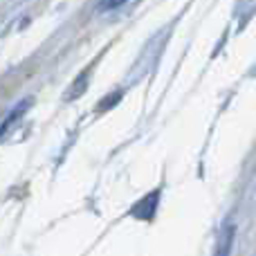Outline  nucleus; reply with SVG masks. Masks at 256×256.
Listing matches in <instances>:
<instances>
[{
  "instance_id": "2",
  "label": "nucleus",
  "mask_w": 256,
  "mask_h": 256,
  "mask_svg": "<svg viewBox=\"0 0 256 256\" xmlns=\"http://www.w3.org/2000/svg\"><path fill=\"white\" fill-rule=\"evenodd\" d=\"M232 240H234V227L230 225V227H225V232L220 234L216 256H230V254H232Z\"/></svg>"
},
{
  "instance_id": "1",
  "label": "nucleus",
  "mask_w": 256,
  "mask_h": 256,
  "mask_svg": "<svg viewBox=\"0 0 256 256\" xmlns=\"http://www.w3.org/2000/svg\"><path fill=\"white\" fill-rule=\"evenodd\" d=\"M158 200H160V191H150L144 200H140V202L132 207V216L142 218V220H148L155 214V209H158Z\"/></svg>"
},
{
  "instance_id": "3",
  "label": "nucleus",
  "mask_w": 256,
  "mask_h": 256,
  "mask_svg": "<svg viewBox=\"0 0 256 256\" xmlns=\"http://www.w3.org/2000/svg\"><path fill=\"white\" fill-rule=\"evenodd\" d=\"M128 0H99V7L102 9H117V7H122V4H126Z\"/></svg>"
},
{
  "instance_id": "4",
  "label": "nucleus",
  "mask_w": 256,
  "mask_h": 256,
  "mask_svg": "<svg viewBox=\"0 0 256 256\" xmlns=\"http://www.w3.org/2000/svg\"><path fill=\"white\" fill-rule=\"evenodd\" d=\"M117 99H122V94H120V92H117V94H112V97H108V99H106V104H102V106H99V110H106V108L115 106V104H117Z\"/></svg>"
}]
</instances>
